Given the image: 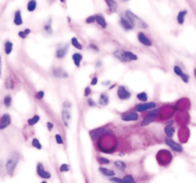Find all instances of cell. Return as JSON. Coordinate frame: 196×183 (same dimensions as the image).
<instances>
[{
    "label": "cell",
    "mask_w": 196,
    "mask_h": 183,
    "mask_svg": "<svg viewBox=\"0 0 196 183\" xmlns=\"http://www.w3.org/2000/svg\"><path fill=\"white\" fill-rule=\"evenodd\" d=\"M137 98L139 99V100H141V101H147V93H144V92H142V93H139L138 95H137Z\"/></svg>",
    "instance_id": "cell-34"
},
{
    "label": "cell",
    "mask_w": 196,
    "mask_h": 183,
    "mask_svg": "<svg viewBox=\"0 0 196 183\" xmlns=\"http://www.w3.org/2000/svg\"><path fill=\"white\" fill-rule=\"evenodd\" d=\"M91 93V89H90V87H87L86 89H85V93H84V96H88Z\"/></svg>",
    "instance_id": "cell-47"
},
{
    "label": "cell",
    "mask_w": 196,
    "mask_h": 183,
    "mask_svg": "<svg viewBox=\"0 0 196 183\" xmlns=\"http://www.w3.org/2000/svg\"><path fill=\"white\" fill-rule=\"evenodd\" d=\"M114 56L116 58H118L119 60H121L122 62H128L126 60V58L124 55V50H117V51L114 52Z\"/></svg>",
    "instance_id": "cell-21"
},
{
    "label": "cell",
    "mask_w": 196,
    "mask_h": 183,
    "mask_svg": "<svg viewBox=\"0 0 196 183\" xmlns=\"http://www.w3.org/2000/svg\"><path fill=\"white\" fill-rule=\"evenodd\" d=\"M30 32H31V30H30V29H26L25 31H20V32H18V35H19L21 38L25 39V38L27 37V35H30Z\"/></svg>",
    "instance_id": "cell-36"
},
{
    "label": "cell",
    "mask_w": 196,
    "mask_h": 183,
    "mask_svg": "<svg viewBox=\"0 0 196 183\" xmlns=\"http://www.w3.org/2000/svg\"><path fill=\"white\" fill-rule=\"evenodd\" d=\"M100 172L102 173V175H105V176H109V177H112L115 175V172L113 170H110V169H107V168H104V167H100L99 168Z\"/></svg>",
    "instance_id": "cell-20"
},
{
    "label": "cell",
    "mask_w": 196,
    "mask_h": 183,
    "mask_svg": "<svg viewBox=\"0 0 196 183\" xmlns=\"http://www.w3.org/2000/svg\"><path fill=\"white\" fill-rule=\"evenodd\" d=\"M72 58H73V61H74V64L77 66V67H80L81 66V61L82 59V55L78 53H76L72 55Z\"/></svg>",
    "instance_id": "cell-23"
},
{
    "label": "cell",
    "mask_w": 196,
    "mask_h": 183,
    "mask_svg": "<svg viewBox=\"0 0 196 183\" xmlns=\"http://www.w3.org/2000/svg\"><path fill=\"white\" fill-rule=\"evenodd\" d=\"M117 95L121 100H126V99H129L131 97V93L128 91L125 86L118 87Z\"/></svg>",
    "instance_id": "cell-6"
},
{
    "label": "cell",
    "mask_w": 196,
    "mask_h": 183,
    "mask_svg": "<svg viewBox=\"0 0 196 183\" xmlns=\"http://www.w3.org/2000/svg\"><path fill=\"white\" fill-rule=\"evenodd\" d=\"M87 103H88L89 106H91V107L96 106V103H95V102L93 101V99H91V98H89V99H88V100H87Z\"/></svg>",
    "instance_id": "cell-46"
},
{
    "label": "cell",
    "mask_w": 196,
    "mask_h": 183,
    "mask_svg": "<svg viewBox=\"0 0 196 183\" xmlns=\"http://www.w3.org/2000/svg\"><path fill=\"white\" fill-rule=\"evenodd\" d=\"M97 83H98V77L95 76V77H93V79H92V81H91V85L94 86V85H96Z\"/></svg>",
    "instance_id": "cell-48"
},
{
    "label": "cell",
    "mask_w": 196,
    "mask_h": 183,
    "mask_svg": "<svg viewBox=\"0 0 196 183\" xmlns=\"http://www.w3.org/2000/svg\"><path fill=\"white\" fill-rule=\"evenodd\" d=\"M36 173L38 175V176H40L41 178H44V179H49L51 178V174L47 172L44 168V166L42 163H38L37 166H36Z\"/></svg>",
    "instance_id": "cell-8"
},
{
    "label": "cell",
    "mask_w": 196,
    "mask_h": 183,
    "mask_svg": "<svg viewBox=\"0 0 196 183\" xmlns=\"http://www.w3.org/2000/svg\"><path fill=\"white\" fill-rule=\"evenodd\" d=\"M41 183H47V182H46V181H42Z\"/></svg>",
    "instance_id": "cell-53"
},
{
    "label": "cell",
    "mask_w": 196,
    "mask_h": 183,
    "mask_svg": "<svg viewBox=\"0 0 196 183\" xmlns=\"http://www.w3.org/2000/svg\"><path fill=\"white\" fill-rule=\"evenodd\" d=\"M11 104H12V97H11L10 96H5V97H4V105H5V106H6V107H10Z\"/></svg>",
    "instance_id": "cell-38"
},
{
    "label": "cell",
    "mask_w": 196,
    "mask_h": 183,
    "mask_svg": "<svg viewBox=\"0 0 196 183\" xmlns=\"http://www.w3.org/2000/svg\"><path fill=\"white\" fill-rule=\"evenodd\" d=\"M43 29H44V31H45L48 35H52L53 34V29H52V26H51V20H49L48 23L44 24Z\"/></svg>",
    "instance_id": "cell-31"
},
{
    "label": "cell",
    "mask_w": 196,
    "mask_h": 183,
    "mask_svg": "<svg viewBox=\"0 0 196 183\" xmlns=\"http://www.w3.org/2000/svg\"><path fill=\"white\" fill-rule=\"evenodd\" d=\"M194 75H195V77H196V68L194 69Z\"/></svg>",
    "instance_id": "cell-52"
},
{
    "label": "cell",
    "mask_w": 196,
    "mask_h": 183,
    "mask_svg": "<svg viewBox=\"0 0 196 183\" xmlns=\"http://www.w3.org/2000/svg\"><path fill=\"white\" fill-rule=\"evenodd\" d=\"M13 43L11 42V41H6V43H5V46H4V49H5V53H6V54H10L11 53H12L13 51Z\"/></svg>",
    "instance_id": "cell-28"
},
{
    "label": "cell",
    "mask_w": 196,
    "mask_h": 183,
    "mask_svg": "<svg viewBox=\"0 0 196 183\" xmlns=\"http://www.w3.org/2000/svg\"><path fill=\"white\" fill-rule=\"evenodd\" d=\"M109 103V96L107 93H103L102 95L100 96V99H99V104L102 105V106H106Z\"/></svg>",
    "instance_id": "cell-18"
},
{
    "label": "cell",
    "mask_w": 196,
    "mask_h": 183,
    "mask_svg": "<svg viewBox=\"0 0 196 183\" xmlns=\"http://www.w3.org/2000/svg\"><path fill=\"white\" fill-rule=\"evenodd\" d=\"M138 40L141 42L143 45L147 46V47H150L151 45H152L151 40L144 34V32H139L138 34Z\"/></svg>",
    "instance_id": "cell-13"
},
{
    "label": "cell",
    "mask_w": 196,
    "mask_h": 183,
    "mask_svg": "<svg viewBox=\"0 0 196 183\" xmlns=\"http://www.w3.org/2000/svg\"><path fill=\"white\" fill-rule=\"evenodd\" d=\"M70 170V166L68 164H61L60 165V167H59V171L61 172V173H66V172H69Z\"/></svg>",
    "instance_id": "cell-37"
},
{
    "label": "cell",
    "mask_w": 196,
    "mask_h": 183,
    "mask_svg": "<svg viewBox=\"0 0 196 183\" xmlns=\"http://www.w3.org/2000/svg\"><path fill=\"white\" fill-rule=\"evenodd\" d=\"M105 3L107 4V6L109 7V9L111 10V12L115 13L117 11V8H118V5L115 1H112V0H106Z\"/></svg>",
    "instance_id": "cell-26"
},
{
    "label": "cell",
    "mask_w": 196,
    "mask_h": 183,
    "mask_svg": "<svg viewBox=\"0 0 196 183\" xmlns=\"http://www.w3.org/2000/svg\"><path fill=\"white\" fill-rule=\"evenodd\" d=\"M90 136L92 137V139H97V138L102 137L104 135H112L113 134V131H111L109 129H104V128H100L96 130H92L90 131Z\"/></svg>",
    "instance_id": "cell-4"
},
{
    "label": "cell",
    "mask_w": 196,
    "mask_h": 183,
    "mask_svg": "<svg viewBox=\"0 0 196 183\" xmlns=\"http://www.w3.org/2000/svg\"><path fill=\"white\" fill-rule=\"evenodd\" d=\"M47 128H48L49 131H52V129L54 128L53 123H51V122H47Z\"/></svg>",
    "instance_id": "cell-49"
},
{
    "label": "cell",
    "mask_w": 196,
    "mask_h": 183,
    "mask_svg": "<svg viewBox=\"0 0 196 183\" xmlns=\"http://www.w3.org/2000/svg\"><path fill=\"white\" fill-rule=\"evenodd\" d=\"M36 9V1L35 0H32V1H29L27 5V10L29 11V12H33Z\"/></svg>",
    "instance_id": "cell-30"
},
{
    "label": "cell",
    "mask_w": 196,
    "mask_h": 183,
    "mask_svg": "<svg viewBox=\"0 0 196 183\" xmlns=\"http://www.w3.org/2000/svg\"><path fill=\"white\" fill-rule=\"evenodd\" d=\"M32 145L35 147V148L38 149V150H40V149L42 148L41 143L39 142V140L37 139V138H33V140H32Z\"/></svg>",
    "instance_id": "cell-35"
},
{
    "label": "cell",
    "mask_w": 196,
    "mask_h": 183,
    "mask_svg": "<svg viewBox=\"0 0 196 183\" xmlns=\"http://www.w3.org/2000/svg\"><path fill=\"white\" fill-rule=\"evenodd\" d=\"M55 141H57L58 144H63V139H62V137H61L60 135H55Z\"/></svg>",
    "instance_id": "cell-41"
},
{
    "label": "cell",
    "mask_w": 196,
    "mask_h": 183,
    "mask_svg": "<svg viewBox=\"0 0 196 183\" xmlns=\"http://www.w3.org/2000/svg\"><path fill=\"white\" fill-rule=\"evenodd\" d=\"M165 143L166 144L167 146L170 147L173 151H175V152H178V153H182L183 152V147L180 145L179 143L175 142V141H173L171 138H166L165 139Z\"/></svg>",
    "instance_id": "cell-9"
},
{
    "label": "cell",
    "mask_w": 196,
    "mask_h": 183,
    "mask_svg": "<svg viewBox=\"0 0 196 183\" xmlns=\"http://www.w3.org/2000/svg\"><path fill=\"white\" fill-rule=\"evenodd\" d=\"M71 43H72V45L74 46L75 48H77V50H81V49H82V47H81V43L78 42V40H77V38L73 37L72 39H71Z\"/></svg>",
    "instance_id": "cell-33"
},
{
    "label": "cell",
    "mask_w": 196,
    "mask_h": 183,
    "mask_svg": "<svg viewBox=\"0 0 196 183\" xmlns=\"http://www.w3.org/2000/svg\"><path fill=\"white\" fill-rule=\"evenodd\" d=\"M68 50H69L68 45H64L63 47H59L57 50V52H55V57H57V58H63L66 55L67 52H68Z\"/></svg>",
    "instance_id": "cell-14"
},
{
    "label": "cell",
    "mask_w": 196,
    "mask_h": 183,
    "mask_svg": "<svg viewBox=\"0 0 196 183\" xmlns=\"http://www.w3.org/2000/svg\"><path fill=\"white\" fill-rule=\"evenodd\" d=\"M0 77H1V56H0Z\"/></svg>",
    "instance_id": "cell-51"
},
{
    "label": "cell",
    "mask_w": 196,
    "mask_h": 183,
    "mask_svg": "<svg viewBox=\"0 0 196 183\" xmlns=\"http://www.w3.org/2000/svg\"><path fill=\"white\" fill-rule=\"evenodd\" d=\"M165 134L169 138H171L173 135L175 134V129L172 127V123H169L165 127Z\"/></svg>",
    "instance_id": "cell-16"
},
{
    "label": "cell",
    "mask_w": 196,
    "mask_h": 183,
    "mask_svg": "<svg viewBox=\"0 0 196 183\" xmlns=\"http://www.w3.org/2000/svg\"><path fill=\"white\" fill-rule=\"evenodd\" d=\"M173 71H174V73L177 75H179L181 77V75L184 74V72H183V70L179 67V66H174V68H173Z\"/></svg>",
    "instance_id": "cell-39"
},
{
    "label": "cell",
    "mask_w": 196,
    "mask_h": 183,
    "mask_svg": "<svg viewBox=\"0 0 196 183\" xmlns=\"http://www.w3.org/2000/svg\"><path fill=\"white\" fill-rule=\"evenodd\" d=\"M52 75L57 78H66V77H68V74L60 68H54L52 70Z\"/></svg>",
    "instance_id": "cell-12"
},
{
    "label": "cell",
    "mask_w": 196,
    "mask_h": 183,
    "mask_svg": "<svg viewBox=\"0 0 196 183\" xmlns=\"http://www.w3.org/2000/svg\"><path fill=\"white\" fill-rule=\"evenodd\" d=\"M89 48L90 49H92V50H95V51H99V48L96 46V45H94V44H90V45H89Z\"/></svg>",
    "instance_id": "cell-50"
},
{
    "label": "cell",
    "mask_w": 196,
    "mask_h": 183,
    "mask_svg": "<svg viewBox=\"0 0 196 183\" xmlns=\"http://www.w3.org/2000/svg\"><path fill=\"white\" fill-rule=\"evenodd\" d=\"M36 97L37 98V99H42L43 97H44V92L43 91H39V92H37L36 93Z\"/></svg>",
    "instance_id": "cell-42"
},
{
    "label": "cell",
    "mask_w": 196,
    "mask_h": 183,
    "mask_svg": "<svg viewBox=\"0 0 196 183\" xmlns=\"http://www.w3.org/2000/svg\"><path fill=\"white\" fill-rule=\"evenodd\" d=\"M125 16H126V19L130 22L133 27L140 28V29H147V28L148 27L147 24L145 23L143 19H141L136 14H134L131 11H126Z\"/></svg>",
    "instance_id": "cell-1"
},
{
    "label": "cell",
    "mask_w": 196,
    "mask_h": 183,
    "mask_svg": "<svg viewBox=\"0 0 196 183\" xmlns=\"http://www.w3.org/2000/svg\"><path fill=\"white\" fill-rule=\"evenodd\" d=\"M95 21H96L100 27L103 28V29H104V28L107 27V23H106V21H105V19H104V17H103V14H99L95 15Z\"/></svg>",
    "instance_id": "cell-15"
},
{
    "label": "cell",
    "mask_w": 196,
    "mask_h": 183,
    "mask_svg": "<svg viewBox=\"0 0 196 183\" xmlns=\"http://www.w3.org/2000/svg\"><path fill=\"white\" fill-rule=\"evenodd\" d=\"M5 88L9 89V90H12V89L14 88V82L12 77H8L6 81H5Z\"/></svg>",
    "instance_id": "cell-27"
},
{
    "label": "cell",
    "mask_w": 196,
    "mask_h": 183,
    "mask_svg": "<svg viewBox=\"0 0 196 183\" xmlns=\"http://www.w3.org/2000/svg\"><path fill=\"white\" fill-rule=\"evenodd\" d=\"M139 119V114L136 112H129L122 114V120L124 121H137Z\"/></svg>",
    "instance_id": "cell-10"
},
{
    "label": "cell",
    "mask_w": 196,
    "mask_h": 183,
    "mask_svg": "<svg viewBox=\"0 0 196 183\" xmlns=\"http://www.w3.org/2000/svg\"><path fill=\"white\" fill-rule=\"evenodd\" d=\"M11 124V115L9 114H4L0 118V130H3Z\"/></svg>",
    "instance_id": "cell-11"
},
{
    "label": "cell",
    "mask_w": 196,
    "mask_h": 183,
    "mask_svg": "<svg viewBox=\"0 0 196 183\" xmlns=\"http://www.w3.org/2000/svg\"><path fill=\"white\" fill-rule=\"evenodd\" d=\"M39 119H40L39 115H38V114H35V115L33 116V117H31V118L28 119V124H29L30 126H33V125L36 124L37 122L39 121Z\"/></svg>",
    "instance_id": "cell-29"
},
{
    "label": "cell",
    "mask_w": 196,
    "mask_h": 183,
    "mask_svg": "<svg viewBox=\"0 0 196 183\" xmlns=\"http://www.w3.org/2000/svg\"><path fill=\"white\" fill-rule=\"evenodd\" d=\"M124 55L125 57L126 58V60L129 62V61H133V60H137L138 59V56L136 54H134L133 53L131 52H128V51H124Z\"/></svg>",
    "instance_id": "cell-24"
},
{
    "label": "cell",
    "mask_w": 196,
    "mask_h": 183,
    "mask_svg": "<svg viewBox=\"0 0 196 183\" xmlns=\"http://www.w3.org/2000/svg\"><path fill=\"white\" fill-rule=\"evenodd\" d=\"M110 181H113L116 183H122V178H119V177H115V176H112L110 177Z\"/></svg>",
    "instance_id": "cell-44"
},
{
    "label": "cell",
    "mask_w": 196,
    "mask_h": 183,
    "mask_svg": "<svg viewBox=\"0 0 196 183\" xmlns=\"http://www.w3.org/2000/svg\"><path fill=\"white\" fill-rule=\"evenodd\" d=\"M156 108V103L155 102H147V103H142V104H138L136 105V111L137 112H145V111L148 110H153Z\"/></svg>",
    "instance_id": "cell-7"
},
{
    "label": "cell",
    "mask_w": 196,
    "mask_h": 183,
    "mask_svg": "<svg viewBox=\"0 0 196 183\" xmlns=\"http://www.w3.org/2000/svg\"><path fill=\"white\" fill-rule=\"evenodd\" d=\"M20 156L17 153H13L11 156L9 157V158L6 161V170L7 173L10 175H13L14 173V170L16 168V165H17L18 161H19Z\"/></svg>",
    "instance_id": "cell-2"
},
{
    "label": "cell",
    "mask_w": 196,
    "mask_h": 183,
    "mask_svg": "<svg viewBox=\"0 0 196 183\" xmlns=\"http://www.w3.org/2000/svg\"><path fill=\"white\" fill-rule=\"evenodd\" d=\"M122 183H135V180L131 175H127L122 179Z\"/></svg>",
    "instance_id": "cell-32"
},
{
    "label": "cell",
    "mask_w": 196,
    "mask_h": 183,
    "mask_svg": "<svg viewBox=\"0 0 196 183\" xmlns=\"http://www.w3.org/2000/svg\"><path fill=\"white\" fill-rule=\"evenodd\" d=\"M95 22V15H92V16H89L88 18H86V23L87 24H90V23H93Z\"/></svg>",
    "instance_id": "cell-45"
},
{
    "label": "cell",
    "mask_w": 196,
    "mask_h": 183,
    "mask_svg": "<svg viewBox=\"0 0 196 183\" xmlns=\"http://www.w3.org/2000/svg\"><path fill=\"white\" fill-rule=\"evenodd\" d=\"M14 23L16 26H20L23 24V20H22V16H21V12L18 10L16 11L14 14Z\"/></svg>",
    "instance_id": "cell-19"
},
{
    "label": "cell",
    "mask_w": 196,
    "mask_h": 183,
    "mask_svg": "<svg viewBox=\"0 0 196 183\" xmlns=\"http://www.w3.org/2000/svg\"><path fill=\"white\" fill-rule=\"evenodd\" d=\"M114 165H115V167L121 172H124L126 169V164L124 161H121V160H117V161H115Z\"/></svg>",
    "instance_id": "cell-25"
},
{
    "label": "cell",
    "mask_w": 196,
    "mask_h": 183,
    "mask_svg": "<svg viewBox=\"0 0 196 183\" xmlns=\"http://www.w3.org/2000/svg\"><path fill=\"white\" fill-rule=\"evenodd\" d=\"M99 163L100 164H109L110 161H109V159L107 158H105V157H99Z\"/></svg>",
    "instance_id": "cell-40"
},
{
    "label": "cell",
    "mask_w": 196,
    "mask_h": 183,
    "mask_svg": "<svg viewBox=\"0 0 196 183\" xmlns=\"http://www.w3.org/2000/svg\"><path fill=\"white\" fill-rule=\"evenodd\" d=\"M120 24H121V26L124 28L125 30H126V31H128V30H132L133 29V26L131 25V23L129 21H128L126 18H124V17H122L121 19H120Z\"/></svg>",
    "instance_id": "cell-17"
},
{
    "label": "cell",
    "mask_w": 196,
    "mask_h": 183,
    "mask_svg": "<svg viewBox=\"0 0 196 183\" xmlns=\"http://www.w3.org/2000/svg\"><path fill=\"white\" fill-rule=\"evenodd\" d=\"M187 14H188V11H186V10L181 11V12L178 14V15H177V22H178V24H180V25L184 24L185 17H186Z\"/></svg>",
    "instance_id": "cell-22"
},
{
    "label": "cell",
    "mask_w": 196,
    "mask_h": 183,
    "mask_svg": "<svg viewBox=\"0 0 196 183\" xmlns=\"http://www.w3.org/2000/svg\"><path fill=\"white\" fill-rule=\"evenodd\" d=\"M181 78H182V80H183L185 83H188V80H189V76H188V75H186V74H183V75H181Z\"/></svg>",
    "instance_id": "cell-43"
},
{
    "label": "cell",
    "mask_w": 196,
    "mask_h": 183,
    "mask_svg": "<svg viewBox=\"0 0 196 183\" xmlns=\"http://www.w3.org/2000/svg\"><path fill=\"white\" fill-rule=\"evenodd\" d=\"M158 113H159V109L155 108L153 110H151V112L148 113L147 115L144 116V118L143 119L142 123H141V126H147V125H149L151 122L154 121V119L156 118V116H157V114H158Z\"/></svg>",
    "instance_id": "cell-5"
},
{
    "label": "cell",
    "mask_w": 196,
    "mask_h": 183,
    "mask_svg": "<svg viewBox=\"0 0 196 183\" xmlns=\"http://www.w3.org/2000/svg\"><path fill=\"white\" fill-rule=\"evenodd\" d=\"M62 120L66 127H69L71 120V103L69 101H65L63 103L62 110Z\"/></svg>",
    "instance_id": "cell-3"
}]
</instances>
